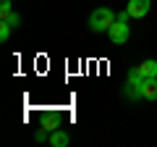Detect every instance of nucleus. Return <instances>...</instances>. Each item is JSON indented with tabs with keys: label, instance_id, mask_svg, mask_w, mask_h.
<instances>
[{
	"label": "nucleus",
	"instance_id": "obj_1",
	"mask_svg": "<svg viewBox=\"0 0 157 147\" xmlns=\"http://www.w3.org/2000/svg\"><path fill=\"white\" fill-rule=\"evenodd\" d=\"M144 74H141L139 66L128 68V74H126V87H123V95L128 97V100H144L141 97V87H144Z\"/></svg>",
	"mask_w": 157,
	"mask_h": 147
},
{
	"label": "nucleus",
	"instance_id": "obj_2",
	"mask_svg": "<svg viewBox=\"0 0 157 147\" xmlns=\"http://www.w3.org/2000/svg\"><path fill=\"white\" fill-rule=\"evenodd\" d=\"M115 13L110 11V8H94L89 16V29L92 32H107V29L115 24Z\"/></svg>",
	"mask_w": 157,
	"mask_h": 147
},
{
	"label": "nucleus",
	"instance_id": "obj_3",
	"mask_svg": "<svg viewBox=\"0 0 157 147\" xmlns=\"http://www.w3.org/2000/svg\"><path fill=\"white\" fill-rule=\"evenodd\" d=\"M107 37H110V45H126V40L131 37L128 24H126V21H118V18H115V24L107 29Z\"/></svg>",
	"mask_w": 157,
	"mask_h": 147
},
{
	"label": "nucleus",
	"instance_id": "obj_4",
	"mask_svg": "<svg viewBox=\"0 0 157 147\" xmlns=\"http://www.w3.org/2000/svg\"><path fill=\"white\" fill-rule=\"evenodd\" d=\"M149 8H152V0H128L126 11L131 13V18H141L149 13Z\"/></svg>",
	"mask_w": 157,
	"mask_h": 147
},
{
	"label": "nucleus",
	"instance_id": "obj_5",
	"mask_svg": "<svg viewBox=\"0 0 157 147\" xmlns=\"http://www.w3.org/2000/svg\"><path fill=\"white\" fill-rule=\"evenodd\" d=\"M141 97H144V100H157V76H152V79H144V87H141Z\"/></svg>",
	"mask_w": 157,
	"mask_h": 147
},
{
	"label": "nucleus",
	"instance_id": "obj_6",
	"mask_svg": "<svg viewBox=\"0 0 157 147\" xmlns=\"http://www.w3.org/2000/svg\"><path fill=\"white\" fill-rule=\"evenodd\" d=\"M68 142H71V137H68L63 129H55V131L50 134V145H52V147H66Z\"/></svg>",
	"mask_w": 157,
	"mask_h": 147
},
{
	"label": "nucleus",
	"instance_id": "obj_7",
	"mask_svg": "<svg viewBox=\"0 0 157 147\" xmlns=\"http://www.w3.org/2000/svg\"><path fill=\"white\" fill-rule=\"evenodd\" d=\"M42 129H47L50 134L55 129H60V116H58V113H47L45 118H42Z\"/></svg>",
	"mask_w": 157,
	"mask_h": 147
},
{
	"label": "nucleus",
	"instance_id": "obj_8",
	"mask_svg": "<svg viewBox=\"0 0 157 147\" xmlns=\"http://www.w3.org/2000/svg\"><path fill=\"white\" fill-rule=\"evenodd\" d=\"M139 68H141V74H144L147 79L157 76V61H155V58H147V61H141V63H139Z\"/></svg>",
	"mask_w": 157,
	"mask_h": 147
},
{
	"label": "nucleus",
	"instance_id": "obj_9",
	"mask_svg": "<svg viewBox=\"0 0 157 147\" xmlns=\"http://www.w3.org/2000/svg\"><path fill=\"white\" fill-rule=\"evenodd\" d=\"M0 18H3V21H6V24H11L13 29H18V24H21V16H18L16 11H11V13H6V16H0Z\"/></svg>",
	"mask_w": 157,
	"mask_h": 147
},
{
	"label": "nucleus",
	"instance_id": "obj_10",
	"mask_svg": "<svg viewBox=\"0 0 157 147\" xmlns=\"http://www.w3.org/2000/svg\"><path fill=\"white\" fill-rule=\"evenodd\" d=\"M11 32H13V26H11V24H6L3 18H0V40H3V42H8Z\"/></svg>",
	"mask_w": 157,
	"mask_h": 147
},
{
	"label": "nucleus",
	"instance_id": "obj_11",
	"mask_svg": "<svg viewBox=\"0 0 157 147\" xmlns=\"http://www.w3.org/2000/svg\"><path fill=\"white\" fill-rule=\"evenodd\" d=\"M13 11V3L11 0H0V16H6V13Z\"/></svg>",
	"mask_w": 157,
	"mask_h": 147
}]
</instances>
